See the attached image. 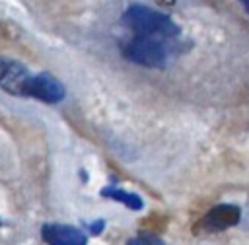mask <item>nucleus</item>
<instances>
[{
    "instance_id": "f257e3e1",
    "label": "nucleus",
    "mask_w": 249,
    "mask_h": 245,
    "mask_svg": "<svg viewBox=\"0 0 249 245\" xmlns=\"http://www.w3.org/2000/svg\"><path fill=\"white\" fill-rule=\"evenodd\" d=\"M123 21L126 23V27L134 31V35H142V37L169 39L179 33V27L171 21L169 16L152 10L148 6H130L124 12Z\"/></svg>"
},
{
    "instance_id": "f03ea898",
    "label": "nucleus",
    "mask_w": 249,
    "mask_h": 245,
    "mask_svg": "<svg viewBox=\"0 0 249 245\" xmlns=\"http://www.w3.org/2000/svg\"><path fill=\"white\" fill-rule=\"evenodd\" d=\"M123 52L132 62L142 66H152V68L163 66L167 58V49L161 39L142 37V35H134L130 41H126L123 45Z\"/></svg>"
},
{
    "instance_id": "7ed1b4c3",
    "label": "nucleus",
    "mask_w": 249,
    "mask_h": 245,
    "mask_svg": "<svg viewBox=\"0 0 249 245\" xmlns=\"http://www.w3.org/2000/svg\"><path fill=\"white\" fill-rule=\"evenodd\" d=\"M33 76L27 68L16 60L0 58V88L12 95H29Z\"/></svg>"
},
{
    "instance_id": "20e7f679",
    "label": "nucleus",
    "mask_w": 249,
    "mask_h": 245,
    "mask_svg": "<svg viewBox=\"0 0 249 245\" xmlns=\"http://www.w3.org/2000/svg\"><path fill=\"white\" fill-rule=\"evenodd\" d=\"M29 95L41 101H47V103H56L64 97V88L54 76L43 72V74L33 76L31 86H29Z\"/></svg>"
},
{
    "instance_id": "39448f33",
    "label": "nucleus",
    "mask_w": 249,
    "mask_h": 245,
    "mask_svg": "<svg viewBox=\"0 0 249 245\" xmlns=\"http://www.w3.org/2000/svg\"><path fill=\"white\" fill-rule=\"evenodd\" d=\"M41 235L47 245H86V235L72 226L47 224L43 226Z\"/></svg>"
},
{
    "instance_id": "423d86ee",
    "label": "nucleus",
    "mask_w": 249,
    "mask_h": 245,
    "mask_svg": "<svg viewBox=\"0 0 249 245\" xmlns=\"http://www.w3.org/2000/svg\"><path fill=\"white\" fill-rule=\"evenodd\" d=\"M239 208L233 206V204H220V206H214L202 220V228L208 229V231H220V229H226V228H231L239 222Z\"/></svg>"
},
{
    "instance_id": "0eeeda50",
    "label": "nucleus",
    "mask_w": 249,
    "mask_h": 245,
    "mask_svg": "<svg viewBox=\"0 0 249 245\" xmlns=\"http://www.w3.org/2000/svg\"><path fill=\"white\" fill-rule=\"evenodd\" d=\"M101 194H103V196H111V198H115V200H119V202H124V204H126L128 208H132V210H140V208H142V200H140L138 194L124 192V191H117V189H103Z\"/></svg>"
},
{
    "instance_id": "6e6552de",
    "label": "nucleus",
    "mask_w": 249,
    "mask_h": 245,
    "mask_svg": "<svg viewBox=\"0 0 249 245\" xmlns=\"http://www.w3.org/2000/svg\"><path fill=\"white\" fill-rule=\"evenodd\" d=\"M126 245H163V241H160V239H158V237H154V235L142 233L140 237H134V239H130Z\"/></svg>"
},
{
    "instance_id": "1a4fd4ad",
    "label": "nucleus",
    "mask_w": 249,
    "mask_h": 245,
    "mask_svg": "<svg viewBox=\"0 0 249 245\" xmlns=\"http://www.w3.org/2000/svg\"><path fill=\"white\" fill-rule=\"evenodd\" d=\"M101 228H103V222L99 220V222H95V224L91 226V233H99V231H101Z\"/></svg>"
},
{
    "instance_id": "9d476101",
    "label": "nucleus",
    "mask_w": 249,
    "mask_h": 245,
    "mask_svg": "<svg viewBox=\"0 0 249 245\" xmlns=\"http://www.w3.org/2000/svg\"><path fill=\"white\" fill-rule=\"evenodd\" d=\"M239 2H241V4H243L247 10H249V0H239Z\"/></svg>"
}]
</instances>
